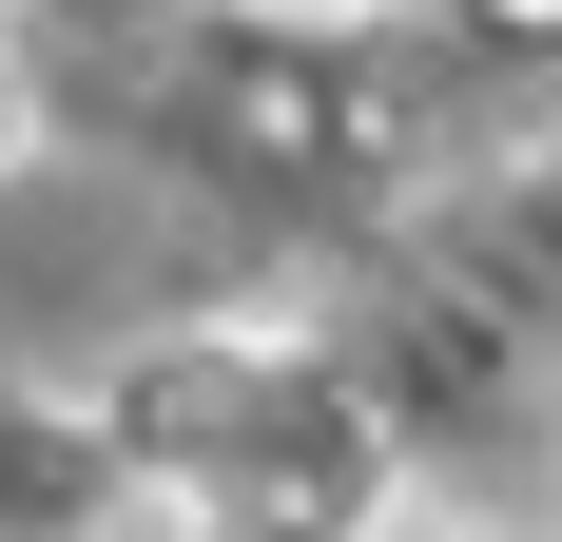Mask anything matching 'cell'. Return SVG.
<instances>
[{"label": "cell", "mask_w": 562, "mask_h": 542, "mask_svg": "<svg viewBox=\"0 0 562 542\" xmlns=\"http://www.w3.org/2000/svg\"><path fill=\"white\" fill-rule=\"evenodd\" d=\"M0 156H20V58H0Z\"/></svg>", "instance_id": "6da1fadb"}]
</instances>
